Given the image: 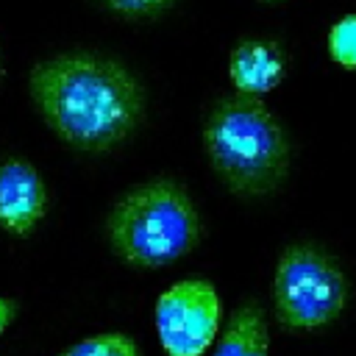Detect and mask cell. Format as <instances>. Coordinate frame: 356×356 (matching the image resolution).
Wrapping results in <instances>:
<instances>
[{
    "label": "cell",
    "instance_id": "6",
    "mask_svg": "<svg viewBox=\"0 0 356 356\" xmlns=\"http://www.w3.org/2000/svg\"><path fill=\"white\" fill-rule=\"evenodd\" d=\"M47 211V189L42 175L25 159L0 161V228L28 236Z\"/></svg>",
    "mask_w": 356,
    "mask_h": 356
},
{
    "label": "cell",
    "instance_id": "8",
    "mask_svg": "<svg viewBox=\"0 0 356 356\" xmlns=\"http://www.w3.org/2000/svg\"><path fill=\"white\" fill-rule=\"evenodd\" d=\"M214 356H270L267 317L259 303H242L231 312Z\"/></svg>",
    "mask_w": 356,
    "mask_h": 356
},
{
    "label": "cell",
    "instance_id": "1",
    "mask_svg": "<svg viewBox=\"0 0 356 356\" xmlns=\"http://www.w3.org/2000/svg\"><path fill=\"white\" fill-rule=\"evenodd\" d=\"M31 97L58 139L83 150H108L139 122L142 92L114 61L70 53L39 61Z\"/></svg>",
    "mask_w": 356,
    "mask_h": 356
},
{
    "label": "cell",
    "instance_id": "4",
    "mask_svg": "<svg viewBox=\"0 0 356 356\" xmlns=\"http://www.w3.org/2000/svg\"><path fill=\"white\" fill-rule=\"evenodd\" d=\"M348 281L334 259L312 245H289L275 264L273 306L289 331H314L342 314Z\"/></svg>",
    "mask_w": 356,
    "mask_h": 356
},
{
    "label": "cell",
    "instance_id": "5",
    "mask_svg": "<svg viewBox=\"0 0 356 356\" xmlns=\"http://www.w3.org/2000/svg\"><path fill=\"white\" fill-rule=\"evenodd\" d=\"M156 334L167 356H203L220 334V298L209 281H178L156 300Z\"/></svg>",
    "mask_w": 356,
    "mask_h": 356
},
{
    "label": "cell",
    "instance_id": "7",
    "mask_svg": "<svg viewBox=\"0 0 356 356\" xmlns=\"http://www.w3.org/2000/svg\"><path fill=\"white\" fill-rule=\"evenodd\" d=\"M286 58L275 42L264 39H245L234 47L228 58V78L236 95L261 97L284 81Z\"/></svg>",
    "mask_w": 356,
    "mask_h": 356
},
{
    "label": "cell",
    "instance_id": "9",
    "mask_svg": "<svg viewBox=\"0 0 356 356\" xmlns=\"http://www.w3.org/2000/svg\"><path fill=\"white\" fill-rule=\"evenodd\" d=\"M61 356H139V348L128 334L111 331V334H97L89 339H81L78 345L67 348Z\"/></svg>",
    "mask_w": 356,
    "mask_h": 356
},
{
    "label": "cell",
    "instance_id": "12",
    "mask_svg": "<svg viewBox=\"0 0 356 356\" xmlns=\"http://www.w3.org/2000/svg\"><path fill=\"white\" fill-rule=\"evenodd\" d=\"M14 314H17V303H14V300H8V298H0V334L11 325Z\"/></svg>",
    "mask_w": 356,
    "mask_h": 356
},
{
    "label": "cell",
    "instance_id": "11",
    "mask_svg": "<svg viewBox=\"0 0 356 356\" xmlns=\"http://www.w3.org/2000/svg\"><path fill=\"white\" fill-rule=\"evenodd\" d=\"M103 3L111 11L125 14V17H150V14L164 11L172 0H103Z\"/></svg>",
    "mask_w": 356,
    "mask_h": 356
},
{
    "label": "cell",
    "instance_id": "2",
    "mask_svg": "<svg viewBox=\"0 0 356 356\" xmlns=\"http://www.w3.org/2000/svg\"><path fill=\"white\" fill-rule=\"evenodd\" d=\"M209 164L236 195H264L286 172L289 145L261 97H222L203 122Z\"/></svg>",
    "mask_w": 356,
    "mask_h": 356
},
{
    "label": "cell",
    "instance_id": "3",
    "mask_svg": "<svg viewBox=\"0 0 356 356\" xmlns=\"http://www.w3.org/2000/svg\"><path fill=\"white\" fill-rule=\"evenodd\" d=\"M200 236L192 197L170 178L147 181L117 200L108 214V242L134 267H164L186 256Z\"/></svg>",
    "mask_w": 356,
    "mask_h": 356
},
{
    "label": "cell",
    "instance_id": "10",
    "mask_svg": "<svg viewBox=\"0 0 356 356\" xmlns=\"http://www.w3.org/2000/svg\"><path fill=\"white\" fill-rule=\"evenodd\" d=\"M325 44H328V56L339 67L356 70V14H345L342 19H337L328 28Z\"/></svg>",
    "mask_w": 356,
    "mask_h": 356
}]
</instances>
